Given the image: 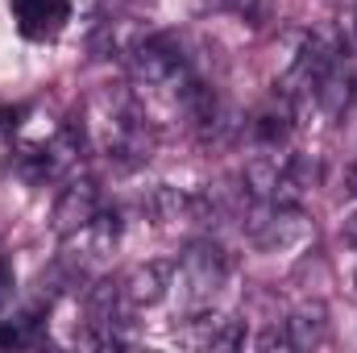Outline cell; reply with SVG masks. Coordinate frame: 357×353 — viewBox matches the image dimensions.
<instances>
[{
	"label": "cell",
	"mask_w": 357,
	"mask_h": 353,
	"mask_svg": "<svg viewBox=\"0 0 357 353\" xmlns=\"http://www.w3.org/2000/svg\"><path fill=\"white\" fill-rule=\"evenodd\" d=\"M175 270H178V287H183L187 308H204V303H212L216 291L225 287L233 262H229V250H225L220 241L204 237V241H191V246L183 250V258H178Z\"/></svg>",
	"instance_id": "cell-1"
},
{
	"label": "cell",
	"mask_w": 357,
	"mask_h": 353,
	"mask_svg": "<svg viewBox=\"0 0 357 353\" xmlns=\"http://www.w3.org/2000/svg\"><path fill=\"white\" fill-rule=\"evenodd\" d=\"M129 71H133V80L137 84H146V88H167V91H183V84L191 80L187 75V63H183V54H178V46L171 38H142L129 54Z\"/></svg>",
	"instance_id": "cell-2"
},
{
	"label": "cell",
	"mask_w": 357,
	"mask_h": 353,
	"mask_svg": "<svg viewBox=\"0 0 357 353\" xmlns=\"http://www.w3.org/2000/svg\"><path fill=\"white\" fill-rule=\"evenodd\" d=\"M116 237H121V216L100 208L96 220H88L84 229H75V233L63 237V266L71 274H88L91 266H100L112 254Z\"/></svg>",
	"instance_id": "cell-3"
},
{
	"label": "cell",
	"mask_w": 357,
	"mask_h": 353,
	"mask_svg": "<svg viewBox=\"0 0 357 353\" xmlns=\"http://www.w3.org/2000/svg\"><path fill=\"white\" fill-rule=\"evenodd\" d=\"M96 212H100V191H96V183L88 179H71L67 187H63V195L54 200V233L59 237H67V233H75V229H84L88 220H96Z\"/></svg>",
	"instance_id": "cell-4"
},
{
	"label": "cell",
	"mask_w": 357,
	"mask_h": 353,
	"mask_svg": "<svg viewBox=\"0 0 357 353\" xmlns=\"http://www.w3.org/2000/svg\"><path fill=\"white\" fill-rule=\"evenodd\" d=\"M13 17H17L21 38L46 42V38H54V33L67 25L71 0H13Z\"/></svg>",
	"instance_id": "cell-5"
},
{
	"label": "cell",
	"mask_w": 357,
	"mask_h": 353,
	"mask_svg": "<svg viewBox=\"0 0 357 353\" xmlns=\"http://www.w3.org/2000/svg\"><path fill=\"white\" fill-rule=\"evenodd\" d=\"M178 341L195 345V350H241L245 345V329H241V320H225L216 312H204V316L187 320Z\"/></svg>",
	"instance_id": "cell-6"
},
{
	"label": "cell",
	"mask_w": 357,
	"mask_h": 353,
	"mask_svg": "<svg viewBox=\"0 0 357 353\" xmlns=\"http://www.w3.org/2000/svg\"><path fill=\"white\" fill-rule=\"evenodd\" d=\"M167 287H171V266L167 262H146V266H133L125 278H121V299L125 308H154L167 299Z\"/></svg>",
	"instance_id": "cell-7"
},
{
	"label": "cell",
	"mask_w": 357,
	"mask_h": 353,
	"mask_svg": "<svg viewBox=\"0 0 357 353\" xmlns=\"http://www.w3.org/2000/svg\"><path fill=\"white\" fill-rule=\"evenodd\" d=\"M254 142L262 146V150H282L287 142H291V133H295V104L278 91L274 100H266L258 112H254Z\"/></svg>",
	"instance_id": "cell-8"
},
{
	"label": "cell",
	"mask_w": 357,
	"mask_h": 353,
	"mask_svg": "<svg viewBox=\"0 0 357 353\" xmlns=\"http://www.w3.org/2000/svg\"><path fill=\"white\" fill-rule=\"evenodd\" d=\"M354 88H357V63H354L349 50H341V54L333 59V67L324 71L320 88H316V104H320L328 117H341V112L349 108V100H354Z\"/></svg>",
	"instance_id": "cell-9"
},
{
	"label": "cell",
	"mask_w": 357,
	"mask_h": 353,
	"mask_svg": "<svg viewBox=\"0 0 357 353\" xmlns=\"http://www.w3.org/2000/svg\"><path fill=\"white\" fill-rule=\"evenodd\" d=\"M59 129L63 125L46 108H21V117H17V125L8 133H13V146L21 150V158H42L46 146L59 137Z\"/></svg>",
	"instance_id": "cell-10"
},
{
	"label": "cell",
	"mask_w": 357,
	"mask_h": 353,
	"mask_svg": "<svg viewBox=\"0 0 357 353\" xmlns=\"http://www.w3.org/2000/svg\"><path fill=\"white\" fill-rule=\"evenodd\" d=\"M287 341L291 350H320L328 341V308L320 299H303L287 320Z\"/></svg>",
	"instance_id": "cell-11"
},
{
	"label": "cell",
	"mask_w": 357,
	"mask_h": 353,
	"mask_svg": "<svg viewBox=\"0 0 357 353\" xmlns=\"http://www.w3.org/2000/svg\"><path fill=\"white\" fill-rule=\"evenodd\" d=\"M282 167H287V158L274 154V150L250 158V163H245V187H250V195H254V200H274L278 179H282Z\"/></svg>",
	"instance_id": "cell-12"
},
{
	"label": "cell",
	"mask_w": 357,
	"mask_h": 353,
	"mask_svg": "<svg viewBox=\"0 0 357 353\" xmlns=\"http://www.w3.org/2000/svg\"><path fill=\"white\" fill-rule=\"evenodd\" d=\"M25 337H29L25 320H0V350H17V345H25Z\"/></svg>",
	"instance_id": "cell-13"
},
{
	"label": "cell",
	"mask_w": 357,
	"mask_h": 353,
	"mask_svg": "<svg viewBox=\"0 0 357 353\" xmlns=\"http://www.w3.org/2000/svg\"><path fill=\"white\" fill-rule=\"evenodd\" d=\"M225 4H229L237 17H245V21H254V25H258V21L266 17V4H270V0H225Z\"/></svg>",
	"instance_id": "cell-14"
},
{
	"label": "cell",
	"mask_w": 357,
	"mask_h": 353,
	"mask_svg": "<svg viewBox=\"0 0 357 353\" xmlns=\"http://www.w3.org/2000/svg\"><path fill=\"white\" fill-rule=\"evenodd\" d=\"M13 295V266L4 262V254H0V303Z\"/></svg>",
	"instance_id": "cell-15"
},
{
	"label": "cell",
	"mask_w": 357,
	"mask_h": 353,
	"mask_svg": "<svg viewBox=\"0 0 357 353\" xmlns=\"http://www.w3.org/2000/svg\"><path fill=\"white\" fill-rule=\"evenodd\" d=\"M345 237H349V246H357V212L345 220Z\"/></svg>",
	"instance_id": "cell-16"
},
{
	"label": "cell",
	"mask_w": 357,
	"mask_h": 353,
	"mask_svg": "<svg viewBox=\"0 0 357 353\" xmlns=\"http://www.w3.org/2000/svg\"><path fill=\"white\" fill-rule=\"evenodd\" d=\"M349 187H354V191H357V167H354V175H349Z\"/></svg>",
	"instance_id": "cell-17"
},
{
	"label": "cell",
	"mask_w": 357,
	"mask_h": 353,
	"mask_svg": "<svg viewBox=\"0 0 357 353\" xmlns=\"http://www.w3.org/2000/svg\"><path fill=\"white\" fill-rule=\"evenodd\" d=\"M354 33H357V13H354Z\"/></svg>",
	"instance_id": "cell-18"
}]
</instances>
